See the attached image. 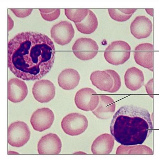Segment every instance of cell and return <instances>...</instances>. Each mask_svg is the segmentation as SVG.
I'll list each match as a JSON object with an SVG mask.
<instances>
[{"mask_svg":"<svg viewBox=\"0 0 159 159\" xmlns=\"http://www.w3.org/2000/svg\"><path fill=\"white\" fill-rule=\"evenodd\" d=\"M8 46V67L20 79L39 80L53 67L55 47L46 35L32 32L20 33L9 41Z\"/></svg>","mask_w":159,"mask_h":159,"instance_id":"1","label":"cell"},{"mask_svg":"<svg viewBox=\"0 0 159 159\" xmlns=\"http://www.w3.org/2000/svg\"><path fill=\"white\" fill-rule=\"evenodd\" d=\"M153 130L152 121L146 109L132 105L121 107L113 116L111 133L124 146L142 144Z\"/></svg>","mask_w":159,"mask_h":159,"instance_id":"2","label":"cell"},{"mask_svg":"<svg viewBox=\"0 0 159 159\" xmlns=\"http://www.w3.org/2000/svg\"><path fill=\"white\" fill-rule=\"evenodd\" d=\"M131 47L123 41L113 42L104 52V57L109 63L114 66L123 65L130 58Z\"/></svg>","mask_w":159,"mask_h":159,"instance_id":"3","label":"cell"},{"mask_svg":"<svg viewBox=\"0 0 159 159\" xmlns=\"http://www.w3.org/2000/svg\"><path fill=\"white\" fill-rule=\"evenodd\" d=\"M88 125V120L85 116L77 113H70L66 116L61 122V127L64 132L71 136L82 134Z\"/></svg>","mask_w":159,"mask_h":159,"instance_id":"4","label":"cell"},{"mask_svg":"<svg viewBox=\"0 0 159 159\" xmlns=\"http://www.w3.org/2000/svg\"><path fill=\"white\" fill-rule=\"evenodd\" d=\"M30 132L26 123L16 122L9 126L8 130V142L12 146L20 148L24 146L30 138Z\"/></svg>","mask_w":159,"mask_h":159,"instance_id":"5","label":"cell"},{"mask_svg":"<svg viewBox=\"0 0 159 159\" xmlns=\"http://www.w3.org/2000/svg\"><path fill=\"white\" fill-rule=\"evenodd\" d=\"M99 47L94 40L88 38L78 39L72 47L74 55L82 61L91 60L98 54Z\"/></svg>","mask_w":159,"mask_h":159,"instance_id":"6","label":"cell"},{"mask_svg":"<svg viewBox=\"0 0 159 159\" xmlns=\"http://www.w3.org/2000/svg\"><path fill=\"white\" fill-rule=\"evenodd\" d=\"M99 95L93 89L85 88L79 90L75 94V103L77 108L84 111H94L98 106Z\"/></svg>","mask_w":159,"mask_h":159,"instance_id":"7","label":"cell"},{"mask_svg":"<svg viewBox=\"0 0 159 159\" xmlns=\"http://www.w3.org/2000/svg\"><path fill=\"white\" fill-rule=\"evenodd\" d=\"M75 34L72 23L67 21H61L54 25L51 30V37L57 44L65 46L72 41Z\"/></svg>","mask_w":159,"mask_h":159,"instance_id":"8","label":"cell"},{"mask_svg":"<svg viewBox=\"0 0 159 159\" xmlns=\"http://www.w3.org/2000/svg\"><path fill=\"white\" fill-rule=\"evenodd\" d=\"M54 120L53 111L49 108H43L38 109L33 113L30 122L34 130L42 132L49 129Z\"/></svg>","mask_w":159,"mask_h":159,"instance_id":"9","label":"cell"},{"mask_svg":"<svg viewBox=\"0 0 159 159\" xmlns=\"http://www.w3.org/2000/svg\"><path fill=\"white\" fill-rule=\"evenodd\" d=\"M32 93L35 100L39 102L48 103L55 96L56 87L50 80H39L34 84Z\"/></svg>","mask_w":159,"mask_h":159,"instance_id":"10","label":"cell"},{"mask_svg":"<svg viewBox=\"0 0 159 159\" xmlns=\"http://www.w3.org/2000/svg\"><path fill=\"white\" fill-rule=\"evenodd\" d=\"M135 61L144 68L153 70V46L149 43L140 44L136 47L134 52Z\"/></svg>","mask_w":159,"mask_h":159,"instance_id":"11","label":"cell"},{"mask_svg":"<svg viewBox=\"0 0 159 159\" xmlns=\"http://www.w3.org/2000/svg\"><path fill=\"white\" fill-rule=\"evenodd\" d=\"M62 143L56 134L50 133L41 138L38 144L40 155H58L61 151Z\"/></svg>","mask_w":159,"mask_h":159,"instance_id":"12","label":"cell"},{"mask_svg":"<svg viewBox=\"0 0 159 159\" xmlns=\"http://www.w3.org/2000/svg\"><path fill=\"white\" fill-rule=\"evenodd\" d=\"M153 29L151 21L145 16H137L130 25V32L137 39L150 36Z\"/></svg>","mask_w":159,"mask_h":159,"instance_id":"13","label":"cell"},{"mask_svg":"<svg viewBox=\"0 0 159 159\" xmlns=\"http://www.w3.org/2000/svg\"><path fill=\"white\" fill-rule=\"evenodd\" d=\"M28 93L27 84L23 80L12 78L8 83V98L12 102H20L25 98Z\"/></svg>","mask_w":159,"mask_h":159,"instance_id":"14","label":"cell"},{"mask_svg":"<svg viewBox=\"0 0 159 159\" xmlns=\"http://www.w3.org/2000/svg\"><path fill=\"white\" fill-rule=\"evenodd\" d=\"M99 102L98 106L92 111L93 114L102 120H107L112 117L116 110V103L110 96L99 95Z\"/></svg>","mask_w":159,"mask_h":159,"instance_id":"15","label":"cell"},{"mask_svg":"<svg viewBox=\"0 0 159 159\" xmlns=\"http://www.w3.org/2000/svg\"><path fill=\"white\" fill-rule=\"evenodd\" d=\"M114 144L115 139L112 135L104 134L94 140L91 151L94 155H108L112 151Z\"/></svg>","mask_w":159,"mask_h":159,"instance_id":"16","label":"cell"},{"mask_svg":"<svg viewBox=\"0 0 159 159\" xmlns=\"http://www.w3.org/2000/svg\"><path fill=\"white\" fill-rule=\"evenodd\" d=\"M90 80L93 85L102 91L111 93L114 86L113 78L106 70L94 71L90 76Z\"/></svg>","mask_w":159,"mask_h":159,"instance_id":"17","label":"cell"},{"mask_svg":"<svg viewBox=\"0 0 159 159\" xmlns=\"http://www.w3.org/2000/svg\"><path fill=\"white\" fill-rule=\"evenodd\" d=\"M124 78L126 86L130 91H136L144 84L143 73L136 67L128 69L125 73Z\"/></svg>","mask_w":159,"mask_h":159,"instance_id":"18","label":"cell"},{"mask_svg":"<svg viewBox=\"0 0 159 159\" xmlns=\"http://www.w3.org/2000/svg\"><path fill=\"white\" fill-rule=\"evenodd\" d=\"M80 80V76L77 70L68 68L64 70L59 74L58 82L59 86L66 90H70L75 88Z\"/></svg>","mask_w":159,"mask_h":159,"instance_id":"19","label":"cell"},{"mask_svg":"<svg viewBox=\"0 0 159 159\" xmlns=\"http://www.w3.org/2000/svg\"><path fill=\"white\" fill-rule=\"evenodd\" d=\"M77 30L83 34H89L93 33L98 26V21L95 14L89 9L88 15L81 22L75 23Z\"/></svg>","mask_w":159,"mask_h":159,"instance_id":"20","label":"cell"},{"mask_svg":"<svg viewBox=\"0 0 159 159\" xmlns=\"http://www.w3.org/2000/svg\"><path fill=\"white\" fill-rule=\"evenodd\" d=\"M117 155H153V150L148 146L141 144L132 146L121 145L116 151Z\"/></svg>","mask_w":159,"mask_h":159,"instance_id":"21","label":"cell"},{"mask_svg":"<svg viewBox=\"0 0 159 159\" xmlns=\"http://www.w3.org/2000/svg\"><path fill=\"white\" fill-rule=\"evenodd\" d=\"M65 14L67 18L75 23L82 22L89 14V9H65Z\"/></svg>","mask_w":159,"mask_h":159,"instance_id":"22","label":"cell"},{"mask_svg":"<svg viewBox=\"0 0 159 159\" xmlns=\"http://www.w3.org/2000/svg\"><path fill=\"white\" fill-rule=\"evenodd\" d=\"M39 10L43 18L45 20L51 22L57 20L60 16V9H40Z\"/></svg>","mask_w":159,"mask_h":159,"instance_id":"23","label":"cell"},{"mask_svg":"<svg viewBox=\"0 0 159 159\" xmlns=\"http://www.w3.org/2000/svg\"><path fill=\"white\" fill-rule=\"evenodd\" d=\"M108 13L111 17L117 22H124L129 20L132 15H126L121 12L119 9H108Z\"/></svg>","mask_w":159,"mask_h":159,"instance_id":"24","label":"cell"},{"mask_svg":"<svg viewBox=\"0 0 159 159\" xmlns=\"http://www.w3.org/2000/svg\"><path fill=\"white\" fill-rule=\"evenodd\" d=\"M111 75L113 78L114 81V86L111 91V93L117 92L120 89L121 86V81L120 76L118 73L114 70H106Z\"/></svg>","mask_w":159,"mask_h":159,"instance_id":"25","label":"cell"},{"mask_svg":"<svg viewBox=\"0 0 159 159\" xmlns=\"http://www.w3.org/2000/svg\"><path fill=\"white\" fill-rule=\"evenodd\" d=\"M16 16L20 18H24L30 15L33 9H11Z\"/></svg>","mask_w":159,"mask_h":159,"instance_id":"26","label":"cell"},{"mask_svg":"<svg viewBox=\"0 0 159 159\" xmlns=\"http://www.w3.org/2000/svg\"><path fill=\"white\" fill-rule=\"evenodd\" d=\"M153 78L149 80L147 84L145 85L146 91L148 93L152 98H153Z\"/></svg>","mask_w":159,"mask_h":159,"instance_id":"27","label":"cell"},{"mask_svg":"<svg viewBox=\"0 0 159 159\" xmlns=\"http://www.w3.org/2000/svg\"><path fill=\"white\" fill-rule=\"evenodd\" d=\"M120 11L126 15H132L137 10L136 9H119Z\"/></svg>","mask_w":159,"mask_h":159,"instance_id":"28","label":"cell"},{"mask_svg":"<svg viewBox=\"0 0 159 159\" xmlns=\"http://www.w3.org/2000/svg\"><path fill=\"white\" fill-rule=\"evenodd\" d=\"M145 10L149 15L152 16H153V9H146Z\"/></svg>","mask_w":159,"mask_h":159,"instance_id":"29","label":"cell"}]
</instances>
